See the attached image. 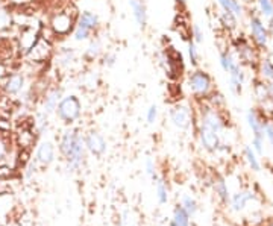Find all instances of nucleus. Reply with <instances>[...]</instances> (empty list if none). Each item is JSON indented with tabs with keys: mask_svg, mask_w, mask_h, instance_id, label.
<instances>
[{
	"mask_svg": "<svg viewBox=\"0 0 273 226\" xmlns=\"http://www.w3.org/2000/svg\"><path fill=\"white\" fill-rule=\"evenodd\" d=\"M264 138L273 149V123L270 120H265L264 123Z\"/></svg>",
	"mask_w": 273,
	"mask_h": 226,
	"instance_id": "nucleus-37",
	"label": "nucleus"
},
{
	"mask_svg": "<svg viewBox=\"0 0 273 226\" xmlns=\"http://www.w3.org/2000/svg\"><path fill=\"white\" fill-rule=\"evenodd\" d=\"M4 76H5V67L0 66V78H4Z\"/></svg>",
	"mask_w": 273,
	"mask_h": 226,
	"instance_id": "nucleus-46",
	"label": "nucleus"
},
{
	"mask_svg": "<svg viewBox=\"0 0 273 226\" xmlns=\"http://www.w3.org/2000/svg\"><path fill=\"white\" fill-rule=\"evenodd\" d=\"M197 135H199L200 146L209 153H215V152H219L222 149V146H225L222 143V134H219L215 131L197 126Z\"/></svg>",
	"mask_w": 273,
	"mask_h": 226,
	"instance_id": "nucleus-8",
	"label": "nucleus"
},
{
	"mask_svg": "<svg viewBox=\"0 0 273 226\" xmlns=\"http://www.w3.org/2000/svg\"><path fill=\"white\" fill-rule=\"evenodd\" d=\"M23 85H25V79L22 75H13L7 84H5V90L10 93V94H17L23 90Z\"/></svg>",
	"mask_w": 273,
	"mask_h": 226,
	"instance_id": "nucleus-26",
	"label": "nucleus"
},
{
	"mask_svg": "<svg viewBox=\"0 0 273 226\" xmlns=\"http://www.w3.org/2000/svg\"><path fill=\"white\" fill-rule=\"evenodd\" d=\"M144 168H146L147 176H150L153 181L158 178L156 170H155V162H153V159H152V158H146V161H144Z\"/></svg>",
	"mask_w": 273,
	"mask_h": 226,
	"instance_id": "nucleus-38",
	"label": "nucleus"
},
{
	"mask_svg": "<svg viewBox=\"0 0 273 226\" xmlns=\"http://www.w3.org/2000/svg\"><path fill=\"white\" fill-rule=\"evenodd\" d=\"M215 2H217V5L220 7V10H222L223 13H229L232 0H215Z\"/></svg>",
	"mask_w": 273,
	"mask_h": 226,
	"instance_id": "nucleus-43",
	"label": "nucleus"
},
{
	"mask_svg": "<svg viewBox=\"0 0 273 226\" xmlns=\"http://www.w3.org/2000/svg\"><path fill=\"white\" fill-rule=\"evenodd\" d=\"M170 120L175 128L187 131L193 125V108L188 103H175L170 109Z\"/></svg>",
	"mask_w": 273,
	"mask_h": 226,
	"instance_id": "nucleus-7",
	"label": "nucleus"
},
{
	"mask_svg": "<svg viewBox=\"0 0 273 226\" xmlns=\"http://www.w3.org/2000/svg\"><path fill=\"white\" fill-rule=\"evenodd\" d=\"M5 152H7V147H5V144L0 141V161L4 159V156H5Z\"/></svg>",
	"mask_w": 273,
	"mask_h": 226,
	"instance_id": "nucleus-45",
	"label": "nucleus"
},
{
	"mask_svg": "<svg viewBox=\"0 0 273 226\" xmlns=\"http://www.w3.org/2000/svg\"><path fill=\"white\" fill-rule=\"evenodd\" d=\"M58 60H60V66L64 67V69H67V67H70V66L76 61V53H75L73 49L64 47V49H61Z\"/></svg>",
	"mask_w": 273,
	"mask_h": 226,
	"instance_id": "nucleus-28",
	"label": "nucleus"
},
{
	"mask_svg": "<svg viewBox=\"0 0 273 226\" xmlns=\"http://www.w3.org/2000/svg\"><path fill=\"white\" fill-rule=\"evenodd\" d=\"M214 191H215V194L219 196V199H220L223 203H228V202H229L231 194H229L228 184H226V181H225L223 178H219V179L214 182Z\"/></svg>",
	"mask_w": 273,
	"mask_h": 226,
	"instance_id": "nucleus-27",
	"label": "nucleus"
},
{
	"mask_svg": "<svg viewBox=\"0 0 273 226\" xmlns=\"http://www.w3.org/2000/svg\"><path fill=\"white\" fill-rule=\"evenodd\" d=\"M170 221H173L176 226H190L191 217H190V214H188L181 205H178V206L173 209V217H172Z\"/></svg>",
	"mask_w": 273,
	"mask_h": 226,
	"instance_id": "nucleus-24",
	"label": "nucleus"
},
{
	"mask_svg": "<svg viewBox=\"0 0 273 226\" xmlns=\"http://www.w3.org/2000/svg\"><path fill=\"white\" fill-rule=\"evenodd\" d=\"M268 226H273V223H270V224H268Z\"/></svg>",
	"mask_w": 273,
	"mask_h": 226,
	"instance_id": "nucleus-50",
	"label": "nucleus"
},
{
	"mask_svg": "<svg viewBox=\"0 0 273 226\" xmlns=\"http://www.w3.org/2000/svg\"><path fill=\"white\" fill-rule=\"evenodd\" d=\"M76 16L70 10H63L53 14L50 19V28L55 35L58 37H66L70 32H73V28L76 26Z\"/></svg>",
	"mask_w": 273,
	"mask_h": 226,
	"instance_id": "nucleus-6",
	"label": "nucleus"
},
{
	"mask_svg": "<svg viewBox=\"0 0 273 226\" xmlns=\"http://www.w3.org/2000/svg\"><path fill=\"white\" fill-rule=\"evenodd\" d=\"M220 67L225 73H229L231 70H234L237 66H238V61H237V56L231 52V50H223L220 53Z\"/></svg>",
	"mask_w": 273,
	"mask_h": 226,
	"instance_id": "nucleus-22",
	"label": "nucleus"
},
{
	"mask_svg": "<svg viewBox=\"0 0 273 226\" xmlns=\"http://www.w3.org/2000/svg\"><path fill=\"white\" fill-rule=\"evenodd\" d=\"M85 137V147L94 156H102L106 152V140L97 131H90Z\"/></svg>",
	"mask_w": 273,
	"mask_h": 226,
	"instance_id": "nucleus-9",
	"label": "nucleus"
},
{
	"mask_svg": "<svg viewBox=\"0 0 273 226\" xmlns=\"http://www.w3.org/2000/svg\"><path fill=\"white\" fill-rule=\"evenodd\" d=\"M253 93H255V97L258 100V103H262L265 100H268V91H267V82L264 81H256L255 85H253Z\"/></svg>",
	"mask_w": 273,
	"mask_h": 226,
	"instance_id": "nucleus-31",
	"label": "nucleus"
},
{
	"mask_svg": "<svg viewBox=\"0 0 273 226\" xmlns=\"http://www.w3.org/2000/svg\"><path fill=\"white\" fill-rule=\"evenodd\" d=\"M255 7L262 20L268 22L273 19V0H255Z\"/></svg>",
	"mask_w": 273,
	"mask_h": 226,
	"instance_id": "nucleus-20",
	"label": "nucleus"
},
{
	"mask_svg": "<svg viewBox=\"0 0 273 226\" xmlns=\"http://www.w3.org/2000/svg\"><path fill=\"white\" fill-rule=\"evenodd\" d=\"M190 37L196 44H200L203 41V31L199 25H193L190 29Z\"/></svg>",
	"mask_w": 273,
	"mask_h": 226,
	"instance_id": "nucleus-36",
	"label": "nucleus"
},
{
	"mask_svg": "<svg viewBox=\"0 0 273 226\" xmlns=\"http://www.w3.org/2000/svg\"><path fill=\"white\" fill-rule=\"evenodd\" d=\"M60 152L67 162V168L70 172H76L81 168L85 159V137L75 128H69L63 132L60 138Z\"/></svg>",
	"mask_w": 273,
	"mask_h": 226,
	"instance_id": "nucleus-1",
	"label": "nucleus"
},
{
	"mask_svg": "<svg viewBox=\"0 0 273 226\" xmlns=\"http://www.w3.org/2000/svg\"><path fill=\"white\" fill-rule=\"evenodd\" d=\"M187 88L194 97L206 99L214 91V84L211 76L205 70L196 69L187 76Z\"/></svg>",
	"mask_w": 273,
	"mask_h": 226,
	"instance_id": "nucleus-2",
	"label": "nucleus"
},
{
	"mask_svg": "<svg viewBox=\"0 0 273 226\" xmlns=\"http://www.w3.org/2000/svg\"><path fill=\"white\" fill-rule=\"evenodd\" d=\"M37 162L43 165H50L55 161V146L50 141H43L37 147Z\"/></svg>",
	"mask_w": 273,
	"mask_h": 226,
	"instance_id": "nucleus-15",
	"label": "nucleus"
},
{
	"mask_svg": "<svg viewBox=\"0 0 273 226\" xmlns=\"http://www.w3.org/2000/svg\"><path fill=\"white\" fill-rule=\"evenodd\" d=\"M246 122H247V126L250 128L252 134L253 135H258V137H264V123H265V119L256 111V109H249L246 112Z\"/></svg>",
	"mask_w": 273,
	"mask_h": 226,
	"instance_id": "nucleus-14",
	"label": "nucleus"
},
{
	"mask_svg": "<svg viewBox=\"0 0 273 226\" xmlns=\"http://www.w3.org/2000/svg\"><path fill=\"white\" fill-rule=\"evenodd\" d=\"M63 96H64V93H63L61 88H53V90H50V91L46 94V97H44L43 114L47 116V117H49L50 114H53V112L57 111V106H58L60 100L63 99Z\"/></svg>",
	"mask_w": 273,
	"mask_h": 226,
	"instance_id": "nucleus-16",
	"label": "nucleus"
},
{
	"mask_svg": "<svg viewBox=\"0 0 273 226\" xmlns=\"http://www.w3.org/2000/svg\"><path fill=\"white\" fill-rule=\"evenodd\" d=\"M38 31L34 29V28H29L26 29L23 34H22V38H20V46L25 52H29L32 49V46L38 41Z\"/></svg>",
	"mask_w": 273,
	"mask_h": 226,
	"instance_id": "nucleus-21",
	"label": "nucleus"
},
{
	"mask_svg": "<svg viewBox=\"0 0 273 226\" xmlns=\"http://www.w3.org/2000/svg\"><path fill=\"white\" fill-rule=\"evenodd\" d=\"M76 25L78 26H82L91 32L97 31L99 29V25H100V20L97 17V14L91 13V11H84L78 16V20H76Z\"/></svg>",
	"mask_w": 273,
	"mask_h": 226,
	"instance_id": "nucleus-18",
	"label": "nucleus"
},
{
	"mask_svg": "<svg viewBox=\"0 0 273 226\" xmlns=\"http://www.w3.org/2000/svg\"><path fill=\"white\" fill-rule=\"evenodd\" d=\"M155 193H156V199L159 205H166L169 202V187L164 179L161 178L155 179Z\"/></svg>",
	"mask_w": 273,
	"mask_h": 226,
	"instance_id": "nucleus-25",
	"label": "nucleus"
},
{
	"mask_svg": "<svg viewBox=\"0 0 273 226\" xmlns=\"http://www.w3.org/2000/svg\"><path fill=\"white\" fill-rule=\"evenodd\" d=\"M264 143H265V138H264V137H258V135H253V137H252V144H250V147L256 152L258 156L264 155Z\"/></svg>",
	"mask_w": 273,
	"mask_h": 226,
	"instance_id": "nucleus-35",
	"label": "nucleus"
},
{
	"mask_svg": "<svg viewBox=\"0 0 273 226\" xmlns=\"http://www.w3.org/2000/svg\"><path fill=\"white\" fill-rule=\"evenodd\" d=\"M235 49H237V55L238 58L244 63V64H258V55L255 50L253 43L244 40V38H238L235 41Z\"/></svg>",
	"mask_w": 273,
	"mask_h": 226,
	"instance_id": "nucleus-10",
	"label": "nucleus"
},
{
	"mask_svg": "<svg viewBox=\"0 0 273 226\" xmlns=\"http://www.w3.org/2000/svg\"><path fill=\"white\" fill-rule=\"evenodd\" d=\"M102 52V46H100V41L99 40H91L87 50H85V56L90 58V60H94L100 55Z\"/></svg>",
	"mask_w": 273,
	"mask_h": 226,
	"instance_id": "nucleus-34",
	"label": "nucleus"
},
{
	"mask_svg": "<svg viewBox=\"0 0 273 226\" xmlns=\"http://www.w3.org/2000/svg\"><path fill=\"white\" fill-rule=\"evenodd\" d=\"M247 28H249V37L253 46L261 50H265L271 40L265 20H262L258 14H250L247 19Z\"/></svg>",
	"mask_w": 273,
	"mask_h": 226,
	"instance_id": "nucleus-3",
	"label": "nucleus"
},
{
	"mask_svg": "<svg viewBox=\"0 0 273 226\" xmlns=\"http://www.w3.org/2000/svg\"><path fill=\"white\" fill-rule=\"evenodd\" d=\"M179 205L190 214V217L196 215V212L199 211V205H197L196 199L191 197V196H188V194H184V196L181 197V203H179Z\"/></svg>",
	"mask_w": 273,
	"mask_h": 226,
	"instance_id": "nucleus-29",
	"label": "nucleus"
},
{
	"mask_svg": "<svg viewBox=\"0 0 273 226\" xmlns=\"http://www.w3.org/2000/svg\"><path fill=\"white\" fill-rule=\"evenodd\" d=\"M187 52H188V63L191 64V67H197L199 66V49H197V44L191 38L187 41Z\"/></svg>",
	"mask_w": 273,
	"mask_h": 226,
	"instance_id": "nucleus-32",
	"label": "nucleus"
},
{
	"mask_svg": "<svg viewBox=\"0 0 273 226\" xmlns=\"http://www.w3.org/2000/svg\"><path fill=\"white\" fill-rule=\"evenodd\" d=\"M91 31H88V29H85V28H82V26H75L73 28V38H75V41H79V43H82V41H88L90 38H91Z\"/></svg>",
	"mask_w": 273,
	"mask_h": 226,
	"instance_id": "nucleus-33",
	"label": "nucleus"
},
{
	"mask_svg": "<svg viewBox=\"0 0 273 226\" xmlns=\"http://www.w3.org/2000/svg\"><path fill=\"white\" fill-rule=\"evenodd\" d=\"M255 199V193L252 190H240L229 197V208L234 212H241L250 200Z\"/></svg>",
	"mask_w": 273,
	"mask_h": 226,
	"instance_id": "nucleus-11",
	"label": "nucleus"
},
{
	"mask_svg": "<svg viewBox=\"0 0 273 226\" xmlns=\"http://www.w3.org/2000/svg\"><path fill=\"white\" fill-rule=\"evenodd\" d=\"M52 55V44L47 41V40H43V38H38V41L32 46V49L28 52V56L32 60V61H37V63H41V61H46L49 60Z\"/></svg>",
	"mask_w": 273,
	"mask_h": 226,
	"instance_id": "nucleus-12",
	"label": "nucleus"
},
{
	"mask_svg": "<svg viewBox=\"0 0 273 226\" xmlns=\"http://www.w3.org/2000/svg\"><path fill=\"white\" fill-rule=\"evenodd\" d=\"M267 91H268V100L273 103V82L267 84Z\"/></svg>",
	"mask_w": 273,
	"mask_h": 226,
	"instance_id": "nucleus-44",
	"label": "nucleus"
},
{
	"mask_svg": "<svg viewBox=\"0 0 273 226\" xmlns=\"http://www.w3.org/2000/svg\"><path fill=\"white\" fill-rule=\"evenodd\" d=\"M129 7L132 11V17L140 28H146L147 25V8L143 0H129Z\"/></svg>",
	"mask_w": 273,
	"mask_h": 226,
	"instance_id": "nucleus-17",
	"label": "nucleus"
},
{
	"mask_svg": "<svg viewBox=\"0 0 273 226\" xmlns=\"http://www.w3.org/2000/svg\"><path fill=\"white\" fill-rule=\"evenodd\" d=\"M258 67V76L261 81L264 82H273V61L265 56V58H261L256 64Z\"/></svg>",
	"mask_w": 273,
	"mask_h": 226,
	"instance_id": "nucleus-19",
	"label": "nucleus"
},
{
	"mask_svg": "<svg viewBox=\"0 0 273 226\" xmlns=\"http://www.w3.org/2000/svg\"><path fill=\"white\" fill-rule=\"evenodd\" d=\"M268 58L273 61V44H271V47H270V52H268Z\"/></svg>",
	"mask_w": 273,
	"mask_h": 226,
	"instance_id": "nucleus-48",
	"label": "nucleus"
},
{
	"mask_svg": "<svg viewBox=\"0 0 273 226\" xmlns=\"http://www.w3.org/2000/svg\"><path fill=\"white\" fill-rule=\"evenodd\" d=\"M10 25H11V17H10V14H8L5 10L0 8V31L8 28Z\"/></svg>",
	"mask_w": 273,
	"mask_h": 226,
	"instance_id": "nucleus-40",
	"label": "nucleus"
},
{
	"mask_svg": "<svg viewBox=\"0 0 273 226\" xmlns=\"http://www.w3.org/2000/svg\"><path fill=\"white\" fill-rule=\"evenodd\" d=\"M158 119V106L156 105H150L149 109L146 111V120L149 125H153Z\"/></svg>",
	"mask_w": 273,
	"mask_h": 226,
	"instance_id": "nucleus-39",
	"label": "nucleus"
},
{
	"mask_svg": "<svg viewBox=\"0 0 273 226\" xmlns=\"http://www.w3.org/2000/svg\"><path fill=\"white\" fill-rule=\"evenodd\" d=\"M228 75H229V90H231V93L235 94V96L241 94L243 85L246 82V73H244V69L241 67V64H238Z\"/></svg>",
	"mask_w": 273,
	"mask_h": 226,
	"instance_id": "nucleus-13",
	"label": "nucleus"
},
{
	"mask_svg": "<svg viewBox=\"0 0 273 226\" xmlns=\"http://www.w3.org/2000/svg\"><path fill=\"white\" fill-rule=\"evenodd\" d=\"M219 19H220V25L225 28V29H228V31H235L237 28H238V19L237 17H234L232 14H229V13H220V16H219Z\"/></svg>",
	"mask_w": 273,
	"mask_h": 226,
	"instance_id": "nucleus-30",
	"label": "nucleus"
},
{
	"mask_svg": "<svg viewBox=\"0 0 273 226\" xmlns=\"http://www.w3.org/2000/svg\"><path fill=\"white\" fill-rule=\"evenodd\" d=\"M57 116L60 120H63L64 123H73L76 122L81 114H82V105L81 100L75 96V94H69V96H63V99L60 100L58 106H57Z\"/></svg>",
	"mask_w": 273,
	"mask_h": 226,
	"instance_id": "nucleus-4",
	"label": "nucleus"
},
{
	"mask_svg": "<svg viewBox=\"0 0 273 226\" xmlns=\"http://www.w3.org/2000/svg\"><path fill=\"white\" fill-rule=\"evenodd\" d=\"M16 2H28V0H16Z\"/></svg>",
	"mask_w": 273,
	"mask_h": 226,
	"instance_id": "nucleus-49",
	"label": "nucleus"
},
{
	"mask_svg": "<svg viewBox=\"0 0 273 226\" xmlns=\"http://www.w3.org/2000/svg\"><path fill=\"white\" fill-rule=\"evenodd\" d=\"M197 126H202V128H206V129L222 134L226 129V122L217 106H203L199 112Z\"/></svg>",
	"mask_w": 273,
	"mask_h": 226,
	"instance_id": "nucleus-5",
	"label": "nucleus"
},
{
	"mask_svg": "<svg viewBox=\"0 0 273 226\" xmlns=\"http://www.w3.org/2000/svg\"><path fill=\"white\" fill-rule=\"evenodd\" d=\"M37 164H38V162H37V159H35V161H29V162H28L26 173H25L28 179H29V178H32V176L35 175V172H37Z\"/></svg>",
	"mask_w": 273,
	"mask_h": 226,
	"instance_id": "nucleus-41",
	"label": "nucleus"
},
{
	"mask_svg": "<svg viewBox=\"0 0 273 226\" xmlns=\"http://www.w3.org/2000/svg\"><path fill=\"white\" fill-rule=\"evenodd\" d=\"M243 155H244V159H246L247 165L250 167V170H253V172H259V170H261V161H259V156L256 155V152H255L250 146H244Z\"/></svg>",
	"mask_w": 273,
	"mask_h": 226,
	"instance_id": "nucleus-23",
	"label": "nucleus"
},
{
	"mask_svg": "<svg viewBox=\"0 0 273 226\" xmlns=\"http://www.w3.org/2000/svg\"><path fill=\"white\" fill-rule=\"evenodd\" d=\"M116 61H117V56H116V53H111V52H108V53L103 56V63H105V66H106V67H113V66L116 64Z\"/></svg>",
	"mask_w": 273,
	"mask_h": 226,
	"instance_id": "nucleus-42",
	"label": "nucleus"
},
{
	"mask_svg": "<svg viewBox=\"0 0 273 226\" xmlns=\"http://www.w3.org/2000/svg\"><path fill=\"white\" fill-rule=\"evenodd\" d=\"M176 4H178L179 7H185L187 2H185V0H176Z\"/></svg>",
	"mask_w": 273,
	"mask_h": 226,
	"instance_id": "nucleus-47",
	"label": "nucleus"
}]
</instances>
